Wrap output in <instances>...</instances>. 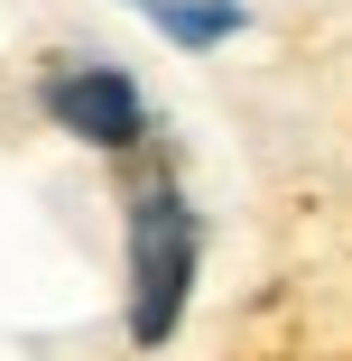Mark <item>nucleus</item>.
Listing matches in <instances>:
<instances>
[{
    "label": "nucleus",
    "instance_id": "7ed1b4c3",
    "mask_svg": "<svg viewBox=\"0 0 352 361\" xmlns=\"http://www.w3.org/2000/svg\"><path fill=\"white\" fill-rule=\"evenodd\" d=\"M149 19H158L167 37H186V47H214V37H232V28H241L232 0H149Z\"/></svg>",
    "mask_w": 352,
    "mask_h": 361
},
{
    "label": "nucleus",
    "instance_id": "f257e3e1",
    "mask_svg": "<svg viewBox=\"0 0 352 361\" xmlns=\"http://www.w3.org/2000/svg\"><path fill=\"white\" fill-rule=\"evenodd\" d=\"M186 287H195V213L176 185H149L130 204V334L167 343L186 315Z\"/></svg>",
    "mask_w": 352,
    "mask_h": 361
},
{
    "label": "nucleus",
    "instance_id": "f03ea898",
    "mask_svg": "<svg viewBox=\"0 0 352 361\" xmlns=\"http://www.w3.org/2000/svg\"><path fill=\"white\" fill-rule=\"evenodd\" d=\"M47 111H56V130L93 139V149H130L149 130V102H139V84L121 65H56L47 75Z\"/></svg>",
    "mask_w": 352,
    "mask_h": 361
}]
</instances>
